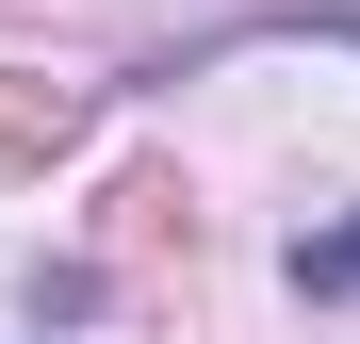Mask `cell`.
Instances as JSON below:
<instances>
[{
	"label": "cell",
	"instance_id": "6da1fadb",
	"mask_svg": "<svg viewBox=\"0 0 360 344\" xmlns=\"http://www.w3.org/2000/svg\"><path fill=\"white\" fill-rule=\"evenodd\" d=\"M66 132H82L66 82H49V98H0V164H33V148H66Z\"/></svg>",
	"mask_w": 360,
	"mask_h": 344
},
{
	"label": "cell",
	"instance_id": "7a4b0ae2",
	"mask_svg": "<svg viewBox=\"0 0 360 344\" xmlns=\"http://www.w3.org/2000/svg\"><path fill=\"white\" fill-rule=\"evenodd\" d=\"M295 295H360V213L344 229H295Z\"/></svg>",
	"mask_w": 360,
	"mask_h": 344
}]
</instances>
